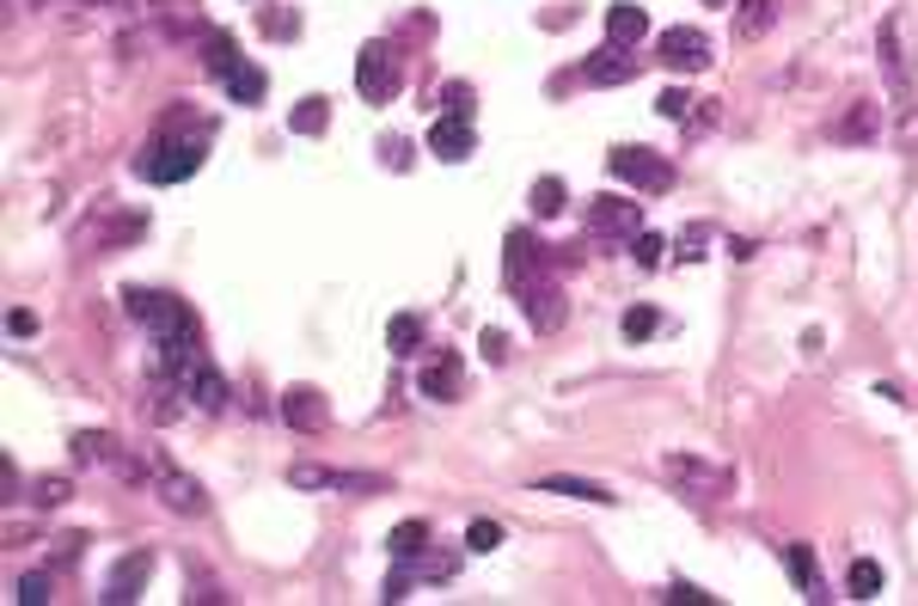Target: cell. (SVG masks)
Instances as JSON below:
<instances>
[{
	"mask_svg": "<svg viewBox=\"0 0 918 606\" xmlns=\"http://www.w3.org/2000/svg\"><path fill=\"white\" fill-rule=\"evenodd\" d=\"M123 307H129V319H141V325L154 331V343H166V337H196V319H190V307H184V300H171V295H159V288H123Z\"/></svg>",
	"mask_w": 918,
	"mask_h": 606,
	"instance_id": "obj_1",
	"label": "cell"
},
{
	"mask_svg": "<svg viewBox=\"0 0 918 606\" xmlns=\"http://www.w3.org/2000/svg\"><path fill=\"white\" fill-rule=\"evenodd\" d=\"M607 171L624 178L631 190H649V197L673 190V159L655 154V147H619V154H607Z\"/></svg>",
	"mask_w": 918,
	"mask_h": 606,
	"instance_id": "obj_2",
	"label": "cell"
},
{
	"mask_svg": "<svg viewBox=\"0 0 918 606\" xmlns=\"http://www.w3.org/2000/svg\"><path fill=\"white\" fill-rule=\"evenodd\" d=\"M196 166H203V135H190V141H154V147L141 154V178H147V185H184Z\"/></svg>",
	"mask_w": 918,
	"mask_h": 606,
	"instance_id": "obj_3",
	"label": "cell"
},
{
	"mask_svg": "<svg viewBox=\"0 0 918 606\" xmlns=\"http://www.w3.org/2000/svg\"><path fill=\"white\" fill-rule=\"evenodd\" d=\"M356 93L368 105H392V93H398V56H392V44H368L356 56Z\"/></svg>",
	"mask_w": 918,
	"mask_h": 606,
	"instance_id": "obj_4",
	"label": "cell"
},
{
	"mask_svg": "<svg viewBox=\"0 0 918 606\" xmlns=\"http://www.w3.org/2000/svg\"><path fill=\"white\" fill-rule=\"evenodd\" d=\"M655 56H661L668 74H704V68H711V37L692 32V25H673V32H661Z\"/></svg>",
	"mask_w": 918,
	"mask_h": 606,
	"instance_id": "obj_5",
	"label": "cell"
},
{
	"mask_svg": "<svg viewBox=\"0 0 918 606\" xmlns=\"http://www.w3.org/2000/svg\"><path fill=\"white\" fill-rule=\"evenodd\" d=\"M643 227V209L637 202H619V197H594L588 202V234L600 246H624V239Z\"/></svg>",
	"mask_w": 918,
	"mask_h": 606,
	"instance_id": "obj_6",
	"label": "cell"
},
{
	"mask_svg": "<svg viewBox=\"0 0 918 606\" xmlns=\"http://www.w3.org/2000/svg\"><path fill=\"white\" fill-rule=\"evenodd\" d=\"M288 484H300V490H349V497H380L386 490V478H374V472H337V466H295Z\"/></svg>",
	"mask_w": 918,
	"mask_h": 606,
	"instance_id": "obj_7",
	"label": "cell"
},
{
	"mask_svg": "<svg viewBox=\"0 0 918 606\" xmlns=\"http://www.w3.org/2000/svg\"><path fill=\"white\" fill-rule=\"evenodd\" d=\"M417 387H422V399H441V404L460 399V387H466V361H460V349H429Z\"/></svg>",
	"mask_w": 918,
	"mask_h": 606,
	"instance_id": "obj_8",
	"label": "cell"
},
{
	"mask_svg": "<svg viewBox=\"0 0 918 606\" xmlns=\"http://www.w3.org/2000/svg\"><path fill=\"white\" fill-rule=\"evenodd\" d=\"M282 423L300 429V436H319V429L331 423V399L319 387H288L282 392Z\"/></svg>",
	"mask_w": 918,
	"mask_h": 606,
	"instance_id": "obj_9",
	"label": "cell"
},
{
	"mask_svg": "<svg viewBox=\"0 0 918 606\" xmlns=\"http://www.w3.org/2000/svg\"><path fill=\"white\" fill-rule=\"evenodd\" d=\"M147 575H154V558H147V551H129V558H117V563H110L105 594H98V601H110V606L135 601V594L147 589Z\"/></svg>",
	"mask_w": 918,
	"mask_h": 606,
	"instance_id": "obj_10",
	"label": "cell"
},
{
	"mask_svg": "<svg viewBox=\"0 0 918 606\" xmlns=\"http://www.w3.org/2000/svg\"><path fill=\"white\" fill-rule=\"evenodd\" d=\"M582 80H588V86H631V80H637V56L619 49V44L594 49L588 62H582Z\"/></svg>",
	"mask_w": 918,
	"mask_h": 606,
	"instance_id": "obj_11",
	"label": "cell"
},
{
	"mask_svg": "<svg viewBox=\"0 0 918 606\" xmlns=\"http://www.w3.org/2000/svg\"><path fill=\"white\" fill-rule=\"evenodd\" d=\"M502 251H509V258H502V276H509V288H521V282L545 276V246H539L533 234H521V227H514Z\"/></svg>",
	"mask_w": 918,
	"mask_h": 606,
	"instance_id": "obj_12",
	"label": "cell"
},
{
	"mask_svg": "<svg viewBox=\"0 0 918 606\" xmlns=\"http://www.w3.org/2000/svg\"><path fill=\"white\" fill-rule=\"evenodd\" d=\"M661 472H668L673 484H685V490H692V502H711L716 490H729V472H711V466H699V460H685V453L661 460Z\"/></svg>",
	"mask_w": 918,
	"mask_h": 606,
	"instance_id": "obj_13",
	"label": "cell"
},
{
	"mask_svg": "<svg viewBox=\"0 0 918 606\" xmlns=\"http://www.w3.org/2000/svg\"><path fill=\"white\" fill-rule=\"evenodd\" d=\"M514 295H521V307L533 312V325H539V331H551V325L563 319V295H558V282H551V276H533V282H521Z\"/></svg>",
	"mask_w": 918,
	"mask_h": 606,
	"instance_id": "obj_14",
	"label": "cell"
},
{
	"mask_svg": "<svg viewBox=\"0 0 918 606\" xmlns=\"http://www.w3.org/2000/svg\"><path fill=\"white\" fill-rule=\"evenodd\" d=\"M875 44H882V74H887V86H894V98H901V105H913V86H906V62H901V19H882Z\"/></svg>",
	"mask_w": 918,
	"mask_h": 606,
	"instance_id": "obj_15",
	"label": "cell"
},
{
	"mask_svg": "<svg viewBox=\"0 0 918 606\" xmlns=\"http://www.w3.org/2000/svg\"><path fill=\"white\" fill-rule=\"evenodd\" d=\"M429 154L448 159V166H460V159L472 154V123L466 117H441V123L429 129Z\"/></svg>",
	"mask_w": 918,
	"mask_h": 606,
	"instance_id": "obj_16",
	"label": "cell"
},
{
	"mask_svg": "<svg viewBox=\"0 0 918 606\" xmlns=\"http://www.w3.org/2000/svg\"><path fill=\"white\" fill-rule=\"evenodd\" d=\"M429 539H436V533H429V521H398V527L386 533V551L398 563H417L422 551H429Z\"/></svg>",
	"mask_w": 918,
	"mask_h": 606,
	"instance_id": "obj_17",
	"label": "cell"
},
{
	"mask_svg": "<svg viewBox=\"0 0 918 606\" xmlns=\"http://www.w3.org/2000/svg\"><path fill=\"white\" fill-rule=\"evenodd\" d=\"M643 32H649V19H643V7H631V0H619V7H607V37H612L619 49H631Z\"/></svg>",
	"mask_w": 918,
	"mask_h": 606,
	"instance_id": "obj_18",
	"label": "cell"
},
{
	"mask_svg": "<svg viewBox=\"0 0 918 606\" xmlns=\"http://www.w3.org/2000/svg\"><path fill=\"white\" fill-rule=\"evenodd\" d=\"M220 86H227V98H234V105H264V86H270V80H264V68H258V62H239L234 74L220 80Z\"/></svg>",
	"mask_w": 918,
	"mask_h": 606,
	"instance_id": "obj_19",
	"label": "cell"
},
{
	"mask_svg": "<svg viewBox=\"0 0 918 606\" xmlns=\"http://www.w3.org/2000/svg\"><path fill=\"white\" fill-rule=\"evenodd\" d=\"M203 62H208V74H215V80H227L239 62H246V56H239V44H234L227 32H208V37H203Z\"/></svg>",
	"mask_w": 918,
	"mask_h": 606,
	"instance_id": "obj_20",
	"label": "cell"
},
{
	"mask_svg": "<svg viewBox=\"0 0 918 606\" xmlns=\"http://www.w3.org/2000/svg\"><path fill=\"white\" fill-rule=\"evenodd\" d=\"M159 490H166V502L178 514H203L208 502H203V484L196 478H184V472H166V484H159Z\"/></svg>",
	"mask_w": 918,
	"mask_h": 606,
	"instance_id": "obj_21",
	"label": "cell"
},
{
	"mask_svg": "<svg viewBox=\"0 0 918 606\" xmlns=\"http://www.w3.org/2000/svg\"><path fill=\"white\" fill-rule=\"evenodd\" d=\"M539 490H558V497H576V502H619L607 484H594V478H558V472H551V478H539Z\"/></svg>",
	"mask_w": 918,
	"mask_h": 606,
	"instance_id": "obj_22",
	"label": "cell"
},
{
	"mask_svg": "<svg viewBox=\"0 0 918 606\" xmlns=\"http://www.w3.org/2000/svg\"><path fill=\"white\" fill-rule=\"evenodd\" d=\"M784 563H790V582L802 589V601H821V582H814V545H790Z\"/></svg>",
	"mask_w": 918,
	"mask_h": 606,
	"instance_id": "obj_23",
	"label": "cell"
},
{
	"mask_svg": "<svg viewBox=\"0 0 918 606\" xmlns=\"http://www.w3.org/2000/svg\"><path fill=\"white\" fill-rule=\"evenodd\" d=\"M386 343H392V356H417L422 349V319L417 312H398V319L386 325Z\"/></svg>",
	"mask_w": 918,
	"mask_h": 606,
	"instance_id": "obj_24",
	"label": "cell"
},
{
	"mask_svg": "<svg viewBox=\"0 0 918 606\" xmlns=\"http://www.w3.org/2000/svg\"><path fill=\"white\" fill-rule=\"evenodd\" d=\"M778 19V0H741V13H735V32L741 37H765V25Z\"/></svg>",
	"mask_w": 918,
	"mask_h": 606,
	"instance_id": "obj_25",
	"label": "cell"
},
{
	"mask_svg": "<svg viewBox=\"0 0 918 606\" xmlns=\"http://www.w3.org/2000/svg\"><path fill=\"white\" fill-rule=\"evenodd\" d=\"M845 589H851V601H875V594H882V563L857 558L851 575H845Z\"/></svg>",
	"mask_w": 918,
	"mask_h": 606,
	"instance_id": "obj_26",
	"label": "cell"
},
{
	"mask_svg": "<svg viewBox=\"0 0 918 606\" xmlns=\"http://www.w3.org/2000/svg\"><path fill=\"white\" fill-rule=\"evenodd\" d=\"M74 460H86V466H105V460H117V441H110L105 429H93V436H74Z\"/></svg>",
	"mask_w": 918,
	"mask_h": 606,
	"instance_id": "obj_27",
	"label": "cell"
},
{
	"mask_svg": "<svg viewBox=\"0 0 918 606\" xmlns=\"http://www.w3.org/2000/svg\"><path fill=\"white\" fill-rule=\"evenodd\" d=\"M325 117H331V105H325V98H300L288 123H295V135H319V129H325Z\"/></svg>",
	"mask_w": 918,
	"mask_h": 606,
	"instance_id": "obj_28",
	"label": "cell"
},
{
	"mask_svg": "<svg viewBox=\"0 0 918 606\" xmlns=\"http://www.w3.org/2000/svg\"><path fill=\"white\" fill-rule=\"evenodd\" d=\"M533 215H539V221L563 215V185H558V178H539V185H533Z\"/></svg>",
	"mask_w": 918,
	"mask_h": 606,
	"instance_id": "obj_29",
	"label": "cell"
},
{
	"mask_svg": "<svg viewBox=\"0 0 918 606\" xmlns=\"http://www.w3.org/2000/svg\"><path fill=\"white\" fill-rule=\"evenodd\" d=\"M497 545H502L497 521H472V527H466V551H478V558H484V551H497Z\"/></svg>",
	"mask_w": 918,
	"mask_h": 606,
	"instance_id": "obj_30",
	"label": "cell"
},
{
	"mask_svg": "<svg viewBox=\"0 0 918 606\" xmlns=\"http://www.w3.org/2000/svg\"><path fill=\"white\" fill-rule=\"evenodd\" d=\"M32 502H37V509H62V502H68V478H37L32 484Z\"/></svg>",
	"mask_w": 918,
	"mask_h": 606,
	"instance_id": "obj_31",
	"label": "cell"
},
{
	"mask_svg": "<svg viewBox=\"0 0 918 606\" xmlns=\"http://www.w3.org/2000/svg\"><path fill=\"white\" fill-rule=\"evenodd\" d=\"M839 135H845V141H870V135H875V110H870V105H857L851 117L839 123Z\"/></svg>",
	"mask_w": 918,
	"mask_h": 606,
	"instance_id": "obj_32",
	"label": "cell"
},
{
	"mask_svg": "<svg viewBox=\"0 0 918 606\" xmlns=\"http://www.w3.org/2000/svg\"><path fill=\"white\" fill-rule=\"evenodd\" d=\"M655 325H661V312H655V307H631V312H624V337H649Z\"/></svg>",
	"mask_w": 918,
	"mask_h": 606,
	"instance_id": "obj_33",
	"label": "cell"
},
{
	"mask_svg": "<svg viewBox=\"0 0 918 606\" xmlns=\"http://www.w3.org/2000/svg\"><path fill=\"white\" fill-rule=\"evenodd\" d=\"M13 601L44 606V601H49V575H19V594H13Z\"/></svg>",
	"mask_w": 918,
	"mask_h": 606,
	"instance_id": "obj_34",
	"label": "cell"
},
{
	"mask_svg": "<svg viewBox=\"0 0 918 606\" xmlns=\"http://www.w3.org/2000/svg\"><path fill=\"white\" fill-rule=\"evenodd\" d=\"M655 110H661V117H668V123H680L685 110H692V98H685V93H680V86H668V93L655 98Z\"/></svg>",
	"mask_w": 918,
	"mask_h": 606,
	"instance_id": "obj_35",
	"label": "cell"
},
{
	"mask_svg": "<svg viewBox=\"0 0 918 606\" xmlns=\"http://www.w3.org/2000/svg\"><path fill=\"white\" fill-rule=\"evenodd\" d=\"M661 251H668V239H661V234H637V264H643V270L661 264Z\"/></svg>",
	"mask_w": 918,
	"mask_h": 606,
	"instance_id": "obj_36",
	"label": "cell"
},
{
	"mask_svg": "<svg viewBox=\"0 0 918 606\" xmlns=\"http://www.w3.org/2000/svg\"><path fill=\"white\" fill-rule=\"evenodd\" d=\"M448 117H466V123H472V86H466V80H453V86H448Z\"/></svg>",
	"mask_w": 918,
	"mask_h": 606,
	"instance_id": "obj_37",
	"label": "cell"
},
{
	"mask_svg": "<svg viewBox=\"0 0 918 606\" xmlns=\"http://www.w3.org/2000/svg\"><path fill=\"white\" fill-rule=\"evenodd\" d=\"M668 601H680V606H716L711 594H704V589H692V582H673V589H668Z\"/></svg>",
	"mask_w": 918,
	"mask_h": 606,
	"instance_id": "obj_38",
	"label": "cell"
},
{
	"mask_svg": "<svg viewBox=\"0 0 918 606\" xmlns=\"http://www.w3.org/2000/svg\"><path fill=\"white\" fill-rule=\"evenodd\" d=\"M7 331H13V337H32V331H37V319H32L25 307H19V312H7Z\"/></svg>",
	"mask_w": 918,
	"mask_h": 606,
	"instance_id": "obj_39",
	"label": "cell"
},
{
	"mask_svg": "<svg viewBox=\"0 0 918 606\" xmlns=\"http://www.w3.org/2000/svg\"><path fill=\"white\" fill-rule=\"evenodd\" d=\"M484 356L502 361V356H509V337H502V331H484Z\"/></svg>",
	"mask_w": 918,
	"mask_h": 606,
	"instance_id": "obj_40",
	"label": "cell"
},
{
	"mask_svg": "<svg viewBox=\"0 0 918 606\" xmlns=\"http://www.w3.org/2000/svg\"><path fill=\"white\" fill-rule=\"evenodd\" d=\"M711 7H729V0H711Z\"/></svg>",
	"mask_w": 918,
	"mask_h": 606,
	"instance_id": "obj_41",
	"label": "cell"
}]
</instances>
